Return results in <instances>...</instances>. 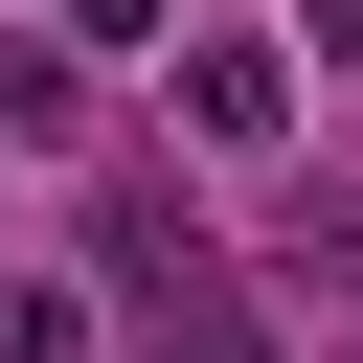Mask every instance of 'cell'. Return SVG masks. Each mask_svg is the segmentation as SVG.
<instances>
[{"mask_svg":"<svg viewBox=\"0 0 363 363\" xmlns=\"http://www.w3.org/2000/svg\"><path fill=\"white\" fill-rule=\"evenodd\" d=\"M182 136H204V159H272V136H295V45L204 23V45H182Z\"/></svg>","mask_w":363,"mask_h":363,"instance_id":"obj_1","label":"cell"},{"mask_svg":"<svg viewBox=\"0 0 363 363\" xmlns=\"http://www.w3.org/2000/svg\"><path fill=\"white\" fill-rule=\"evenodd\" d=\"M68 113H91L68 45H0V159H68Z\"/></svg>","mask_w":363,"mask_h":363,"instance_id":"obj_2","label":"cell"},{"mask_svg":"<svg viewBox=\"0 0 363 363\" xmlns=\"http://www.w3.org/2000/svg\"><path fill=\"white\" fill-rule=\"evenodd\" d=\"M0 363H91V295L68 272H0Z\"/></svg>","mask_w":363,"mask_h":363,"instance_id":"obj_3","label":"cell"},{"mask_svg":"<svg viewBox=\"0 0 363 363\" xmlns=\"http://www.w3.org/2000/svg\"><path fill=\"white\" fill-rule=\"evenodd\" d=\"M136 363H250V318H227V295H204V272H182V295H159V318H136Z\"/></svg>","mask_w":363,"mask_h":363,"instance_id":"obj_4","label":"cell"},{"mask_svg":"<svg viewBox=\"0 0 363 363\" xmlns=\"http://www.w3.org/2000/svg\"><path fill=\"white\" fill-rule=\"evenodd\" d=\"M159 23H182V0H45V45H68V68H113V45H159Z\"/></svg>","mask_w":363,"mask_h":363,"instance_id":"obj_5","label":"cell"},{"mask_svg":"<svg viewBox=\"0 0 363 363\" xmlns=\"http://www.w3.org/2000/svg\"><path fill=\"white\" fill-rule=\"evenodd\" d=\"M295 68H340V91H363V0H295Z\"/></svg>","mask_w":363,"mask_h":363,"instance_id":"obj_6","label":"cell"},{"mask_svg":"<svg viewBox=\"0 0 363 363\" xmlns=\"http://www.w3.org/2000/svg\"><path fill=\"white\" fill-rule=\"evenodd\" d=\"M340 363H363V340H340Z\"/></svg>","mask_w":363,"mask_h":363,"instance_id":"obj_7","label":"cell"}]
</instances>
